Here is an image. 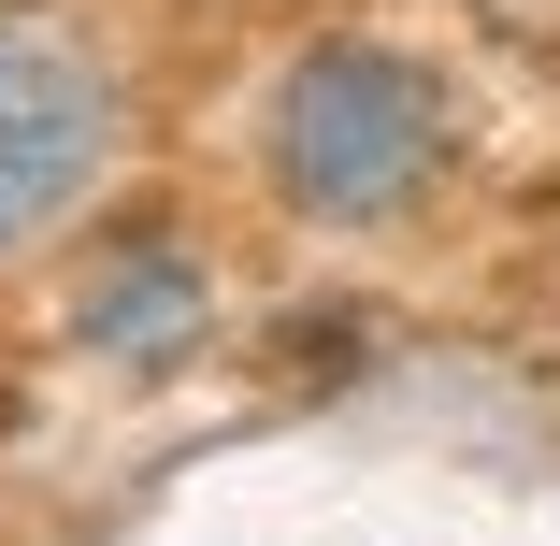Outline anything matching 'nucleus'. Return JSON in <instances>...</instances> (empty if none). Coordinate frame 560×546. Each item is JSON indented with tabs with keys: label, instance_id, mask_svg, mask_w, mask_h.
<instances>
[{
	"label": "nucleus",
	"instance_id": "nucleus-1",
	"mask_svg": "<svg viewBox=\"0 0 560 546\" xmlns=\"http://www.w3.org/2000/svg\"><path fill=\"white\" fill-rule=\"evenodd\" d=\"M445 173V86L402 44H302L273 86V187L330 231H374Z\"/></svg>",
	"mask_w": 560,
	"mask_h": 546
},
{
	"label": "nucleus",
	"instance_id": "nucleus-2",
	"mask_svg": "<svg viewBox=\"0 0 560 546\" xmlns=\"http://www.w3.org/2000/svg\"><path fill=\"white\" fill-rule=\"evenodd\" d=\"M101 159H116V72L86 44H58V30L0 15V259L30 231H58L101 187Z\"/></svg>",
	"mask_w": 560,
	"mask_h": 546
},
{
	"label": "nucleus",
	"instance_id": "nucleus-3",
	"mask_svg": "<svg viewBox=\"0 0 560 546\" xmlns=\"http://www.w3.org/2000/svg\"><path fill=\"white\" fill-rule=\"evenodd\" d=\"M187 316H201L187 259H144V274H116V288L86 302V332H101V346H130V360H159V346H187Z\"/></svg>",
	"mask_w": 560,
	"mask_h": 546
}]
</instances>
